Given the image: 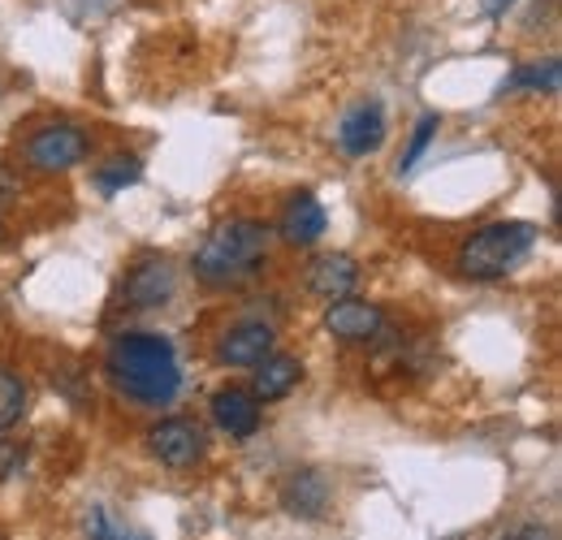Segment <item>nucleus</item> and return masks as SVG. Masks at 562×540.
<instances>
[{"label": "nucleus", "instance_id": "1", "mask_svg": "<svg viewBox=\"0 0 562 540\" xmlns=\"http://www.w3.org/2000/svg\"><path fill=\"white\" fill-rule=\"evenodd\" d=\"M104 376L117 394L139 406H169L182 394V368L178 350L160 334H117L104 355Z\"/></svg>", "mask_w": 562, "mask_h": 540}, {"label": "nucleus", "instance_id": "2", "mask_svg": "<svg viewBox=\"0 0 562 540\" xmlns=\"http://www.w3.org/2000/svg\"><path fill=\"white\" fill-rule=\"evenodd\" d=\"M269 243L273 229L265 221L251 216H229L221 225H212L209 238L195 247L191 269L204 285H238L251 281L256 272L269 265Z\"/></svg>", "mask_w": 562, "mask_h": 540}, {"label": "nucleus", "instance_id": "3", "mask_svg": "<svg viewBox=\"0 0 562 540\" xmlns=\"http://www.w3.org/2000/svg\"><path fill=\"white\" fill-rule=\"evenodd\" d=\"M541 243V229L528 225V221H493L485 229H476L472 238H463L459 256H454V272L463 281H476V285H490L502 281L519 269Z\"/></svg>", "mask_w": 562, "mask_h": 540}, {"label": "nucleus", "instance_id": "4", "mask_svg": "<svg viewBox=\"0 0 562 540\" xmlns=\"http://www.w3.org/2000/svg\"><path fill=\"white\" fill-rule=\"evenodd\" d=\"M91 151V135L74 122H53V126H40L35 135L26 138L22 156L35 173H66L74 165H82Z\"/></svg>", "mask_w": 562, "mask_h": 540}, {"label": "nucleus", "instance_id": "5", "mask_svg": "<svg viewBox=\"0 0 562 540\" xmlns=\"http://www.w3.org/2000/svg\"><path fill=\"white\" fill-rule=\"evenodd\" d=\"M143 446H147V454H151L160 468H169V472L195 468V463L204 459V450H209L204 428H200L195 419H187V415H169V419L151 424Z\"/></svg>", "mask_w": 562, "mask_h": 540}, {"label": "nucleus", "instance_id": "6", "mask_svg": "<svg viewBox=\"0 0 562 540\" xmlns=\"http://www.w3.org/2000/svg\"><path fill=\"white\" fill-rule=\"evenodd\" d=\"M334 143L351 160H363V156L381 151V143H385V109H381V100H359V104H351L342 113V122H338Z\"/></svg>", "mask_w": 562, "mask_h": 540}, {"label": "nucleus", "instance_id": "7", "mask_svg": "<svg viewBox=\"0 0 562 540\" xmlns=\"http://www.w3.org/2000/svg\"><path fill=\"white\" fill-rule=\"evenodd\" d=\"M303 285L307 294L334 303V299H351L355 285H359V260L347 251H321L312 256V265L303 269Z\"/></svg>", "mask_w": 562, "mask_h": 540}, {"label": "nucleus", "instance_id": "8", "mask_svg": "<svg viewBox=\"0 0 562 540\" xmlns=\"http://www.w3.org/2000/svg\"><path fill=\"white\" fill-rule=\"evenodd\" d=\"M173 290H178V272H173V265L160 260V256H151V260H139L135 269L126 272L122 299H126L131 307H139V312H151V307L169 303Z\"/></svg>", "mask_w": 562, "mask_h": 540}, {"label": "nucleus", "instance_id": "9", "mask_svg": "<svg viewBox=\"0 0 562 540\" xmlns=\"http://www.w3.org/2000/svg\"><path fill=\"white\" fill-rule=\"evenodd\" d=\"M325 229H329V212H325V203L316 200V195L299 191V195L285 200L278 221V234L285 247H316L325 238Z\"/></svg>", "mask_w": 562, "mask_h": 540}, {"label": "nucleus", "instance_id": "10", "mask_svg": "<svg viewBox=\"0 0 562 540\" xmlns=\"http://www.w3.org/2000/svg\"><path fill=\"white\" fill-rule=\"evenodd\" d=\"M273 346H278L273 325H265V320H247V325H234L225 338L216 341V359H221L225 368H256L260 359L273 355Z\"/></svg>", "mask_w": 562, "mask_h": 540}, {"label": "nucleus", "instance_id": "11", "mask_svg": "<svg viewBox=\"0 0 562 540\" xmlns=\"http://www.w3.org/2000/svg\"><path fill=\"white\" fill-rule=\"evenodd\" d=\"M381 325H385L381 307L363 299H334L325 312V329L338 341H372L381 334Z\"/></svg>", "mask_w": 562, "mask_h": 540}, {"label": "nucleus", "instance_id": "12", "mask_svg": "<svg viewBox=\"0 0 562 540\" xmlns=\"http://www.w3.org/2000/svg\"><path fill=\"white\" fill-rule=\"evenodd\" d=\"M329 497H334V488H329L325 472H316V468H303L281 484V506L294 519H321L329 510Z\"/></svg>", "mask_w": 562, "mask_h": 540}, {"label": "nucleus", "instance_id": "13", "mask_svg": "<svg viewBox=\"0 0 562 540\" xmlns=\"http://www.w3.org/2000/svg\"><path fill=\"white\" fill-rule=\"evenodd\" d=\"M256 376H251V398L256 403H281V398H290L294 390H299V381H303V363L294 359V355H269V359H260L256 368H251Z\"/></svg>", "mask_w": 562, "mask_h": 540}, {"label": "nucleus", "instance_id": "14", "mask_svg": "<svg viewBox=\"0 0 562 540\" xmlns=\"http://www.w3.org/2000/svg\"><path fill=\"white\" fill-rule=\"evenodd\" d=\"M212 419H216V428L221 432H229V437H251L256 428H260V403L251 398V390H221V394H212Z\"/></svg>", "mask_w": 562, "mask_h": 540}, {"label": "nucleus", "instance_id": "15", "mask_svg": "<svg viewBox=\"0 0 562 540\" xmlns=\"http://www.w3.org/2000/svg\"><path fill=\"white\" fill-rule=\"evenodd\" d=\"M139 182H143V160L139 156H126V151H117L113 160H104V165L95 169V187H100L104 195H117V191L139 187Z\"/></svg>", "mask_w": 562, "mask_h": 540}, {"label": "nucleus", "instance_id": "16", "mask_svg": "<svg viewBox=\"0 0 562 540\" xmlns=\"http://www.w3.org/2000/svg\"><path fill=\"white\" fill-rule=\"evenodd\" d=\"M562 87V66L559 57H546V61H528L510 74V91H546L554 95Z\"/></svg>", "mask_w": 562, "mask_h": 540}, {"label": "nucleus", "instance_id": "17", "mask_svg": "<svg viewBox=\"0 0 562 540\" xmlns=\"http://www.w3.org/2000/svg\"><path fill=\"white\" fill-rule=\"evenodd\" d=\"M26 410V381L9 368H0V432H9Z\"/></svg>", "mask_w": 562, "mask_h": 540}, {"label": "nucleus", "instance_id": "18", "mask_svg": "<svg viewBox=\"0 0 562 540\" xmlns=\"http://www.w3.org/2000/svg\"><path fill=\"white\" fill-rule=\"evenodd\" d=\"M441 131V117L437 113H424L420 122H416V131H412V143H407V151L398 156V173H412L416 165H420V156L432 147V138Z\"/></svg>", "mask_w": 562, "mask_h": 540}, {"label": "nucleus", "instance_id": "19", "mask_svg": "<svg viewBox=\"0 0 562 540\" xmlns=\"http://www.w3.org/2000/svg\"><path fill=\"white\" fill-rule=\"evenodd\" d=\"M497 540H554V532L541 528V524H524V528H515V532H506V537Z\"/></svg>", "mask_w": 562, "mask_h": 540}, {"label": "nucleus", "instance_id": "20", "mask_svg": "<svg viewBox=\"0 0 562 540\" xmlns=\"http://www.w3.org/2000/svg\"><path fill=\"white\" fill-rule=\"evenodd\" d=\"M22 463V446H0V480Z\"/></svg>", "mask_w": 562, "mask_h": 540}, {"label": "nucleus", "instance_id": "21", "mask_svg": "<svg viewBox=\"0 0 562 540\" xmlns=\"http://www.w3.org/2000/svg\"><path fill=\"white\" fill-rule=\"evenodd\" d=\"M510 4H515V0H485V13H493V18H497V13H506Z\"/></svg>", "mask_w": 562, "mask_h": 540}, {"label": "nucleus", "instance_id": "22", "mask_svg": "<svg viewBox=\"0 0 562 540\" xmlns=\"http://www.w3.org/2000/svg\"><path fill=\"white\" fill-rule=\"evenodd\" d=\"M0 234H4V221H0Z\"/></svg>", "mask_w": 562, "mask_h": 540}, {"label": "nucleus", "instance_id": "23", "mask_svg": "<svg viewBox=\"0 0 562 540\" xmlns=\"http://www.w3.org/2000/svg\"><path fill=\"white\" fill-rule=\"evenodd\" d=\"M139 540H147V537H139Z\"/></svg>", "mask_w": 562, "mask_h": 540}]
</instances>
